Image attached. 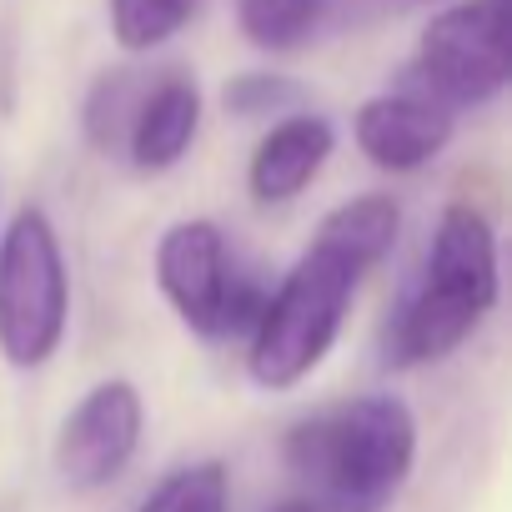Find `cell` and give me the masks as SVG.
Listing matches in <instances>:
<instances>
[{"label":"cell","instance_id":"6da1fadb","mask_svg":"<svg viewBox=\"0 0 512 512\" xmlns=\"http://www.w3.org/2000/svg\"><path fill=\"white\" fill-rule=\"evenodd\" d=\"M397 226L402 211L392 196H357L322 216L312 246L297 256V267L262 302L246 332V372L256 387L287 392L322 367V357L342 337L362 277L397 246Z\"/></svg>","mask_w":512,"mask_h":512},{"label":"cell","instance_id":"7a4b0ae2","mask_svg":"<svg viewBox=\"0 0 512 512\" xmlns=\"http://www.w3.org/2000/svg\"><path fill=\"white\" fill-rule=\"evenodd\" d=\"M417 462V417L392 392L337 402L287 432V467L327 512H387Z\"/></svg>","mask_w":512,"mask_h":512},{"label":"cell","instance_id":"3957f363","mask_svg":"<svg viewBox=\"0 0 512 512\" xmlns=\"http://www.w3.org/2000/svg\"><path fill=\"white\" fill-rule=\"evenodd\" d=\"M497 307V236L482 206L452 201L432 231L427 262L387 322V367H427L457 352Z\"/></svg>","mask_w":512,"mask_h":512},{"label":"cell","instance_id":"277c9868","mask_svg":"<svg viewBox=\"0 0 512 512\" xmlns=\"http://www.w3.org/2000/svg\"><path fill=\"white\" fill-rule=\"evenodd\" d=\"M71 322V277L51 216L21 206L0 231V357L21 372L46 367Z\"/></svg>","mask_w":512,"mask_h":512},{"label":"cell","instance_id":"5b68a950","mask_svg":"<svg viewBox=\"0 0 512 512\" xmlns=\"http://www.w3.org/2000/svg\"><path fill=\"white\" fill-rule=\"evenodd\" d=\"M156 287L176 307V317L201 337L251 332L267 292L236 267V256L216 221H176L156 246Z\"/></svg>","mask_w":512,"mask_h":512},{"label":"cell","instance_id":"8992f818","mask_svg":"<svg viewBox=\"0 0 512 512\" xmlns=\"http://www.w3.org/2000/svg\"><path fill=\"white\" fill-rule=\"evenodd\" d=\"M417 91L457 106H487L507 91V0H457L427 21L412 56Z\"/></svg>","mask_w":512,"mask_h":512},{"label":"cell","instance_id":"52a82bcc","mask_svg":"<svg viewBox=\"0 0 512 512\" xmlns=\"http://www.w3.org/2000/svg\"><path fill=\"white\" fill-rule=\"evenodd\" d=\"M141 422H146V407L126 377L96 382L66 412V422L56 432V477L71 492L111 487L141 447Z\"/></svg>","mask_w":512,"mask_h":512},{"label":"cell","instance_id":"ba28073f","mask_svg":"<svg viewBox=\"0 0 512 512\" xmlns=\"http://www.w3.org/2000/svg\"><path fill=\"white\" fill-rule=\"evenodd\" d=\"M352 131L372 166L402 176V171H422L452 141V111L432 101L427 91L407 86V91H382L362 101Z\"/></svg>","mask_w":512,"mask_h":512},{"label":"cell","instance_id":"9c48e42d","mask_svg":"<svg viewBox=\"0 0 512 512\" xmlns=\"http://www.w3.org/2000/svg\"><path fill=\"white\" fill-rule=\"evenodd\" d=\"M337 136H332V121L327 116H287L277 121L251 151V166H246V186L262 206H282V201H297L317 171L327 166Z\"/></svg>","mask_w":512,"mask_h":512},{"label":"cell","instance_id":"30bf717a","mask_svg":"<svg viewBox=\"0 0 512 512\" xmlns=\"http://www.w3.org/2000/svg\"><path fill=\"white\" fill-rule=\"evenodd\" d=\"M196 131H201V91H196L191 76L166 71L161 81H146L121 151L131 156L136 171L156 176V171H171L191 151Z\"/></svg>","mask_w":512,"mask_h":512},{"label":"cell","instance_id":"8fae6325","mask_svg":"<svg viewBox=\"0 0 512 512\" xmlns=\"http://www.w3.org/2000/svg\"><path fill=\"white\" fill-rule=\"evenodd\" d=\"M327 0H236L241 36L256 51H297L322 26Z\"/></svg>","mask_w":512,"mask_h":512},{"label":"cell","instance_id":"7c38bea8","mask_svg":"<svg viewBox=\"0 0 512 512\" xmlns=\"http://www.w3.org/2000/svg\"><path fill=\"white\" fill-rule=\"evenodd\" d=\"M141 91H146L141 71H106V76H96V86L86 96V111H81L86 141L96 151L111 156V151L126 146V131H131V116H136Z\"/></svg>","mask_w":512,"mask_h":512},{"label":"cell","instance_id":"4fadbf2b","mask_svg":"<svg viewBox=\"0 0 512 512\" xmlns=\"http://www.w3.org/2000/svg\"><path fill=\"white\" fill-rule=\"evenodd\" d=\"M196 16V0H111V36L121 51H156Z\"/></svg>","mask_w":512,"mask_h":512},{"label":"cell","instance_id":"5bb4252c","mask_svg":"<svg viewBox=\"0 0 512 512\" xmlns=\"http://www.w3.org/2000/svg\"><path fill=\"white\" fill-rule=\"evenodd\" d=\"M226 502H231L226 467L221 462H191V467L166 472L136 512H226Z\"/></svg>","mask_w":512,"mask_h":512},{"label":"cell","instance_id":"9a60e30c","mask_svg":"<svg viewBox=\"0 0 512 512\" xmlns=\"http://www.w3.org/2000/svg\"><path fill=\"white\" fill-rule=\"evenodd\" d=\"M297 96H302V91H297L287 76H267V71H246V76H231V81H226V91H221L226 111H231V116H241V121L287 116V111L297 106Z\"/></svg>","mask_w":512,"mask_h":512},{"label":"cell","instance_id":"2e32d148","mask_svg":"<svg viewBox=\"0 0 512 512\" xmlns=\"http://www.w3.org/2000/svg\"><path fill=\"white\" fill-rule=\"evenodd\" d=\"M267 512H327V507L312 502V497L302 492V497H287V502H277V507H267Z\"/></svg>","mask_w":512,"mask_h":512}]
</instances>
